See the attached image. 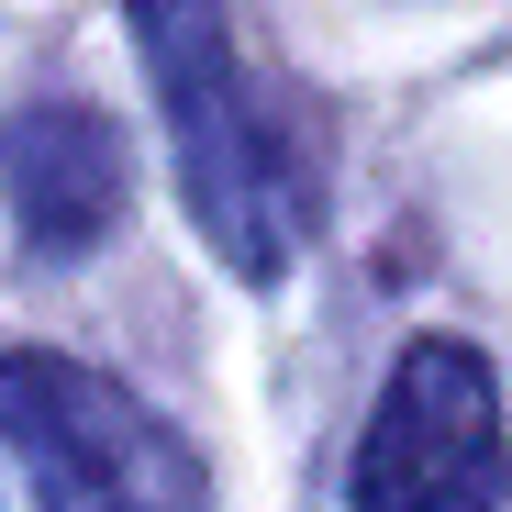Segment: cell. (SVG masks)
Instances as JSON below:
<instances>
[{
    "label": "cell",
    "mask_w": 512,
    "mask_h": 512,
    "mask_svg": "<svg viewBox=\"0 0 512 512\" xmlns=\"http://www.w3.org/2000/svg\"><path fill=\"white\" fill-rule=\"evenodd\" d=\"M123 23H134V56L156 78L167 145H179L190 223L212 234V256L234 279H290V256L312 234V167H301L290 123L245 90L223 0H123Z\"/></svg>",
    "instance_id": "cell-1"
},
{
    "label": "cell",
    "mask_w": 512,
    "mask_h": 512,
    "mask_svg": "<svg viewBox=\"0 0 512 512\" xmlns=\"http://www.w3.org/2000/svg\"><path fill=\"white\" fill-rule=\"evenodd\" d=\"M0 468H23L45 512H212L201 457L123 379L45 346L0 357Z\"/></svg>",
    "instance_id": "cell-2"
},
{
    "label": "cell",
    "mask_w": 512,
    "mask_h": 512,
    "mask_svg": "<svg viewBox=\"0 0 512 512\" xmlns=\"http://www.w3.org/2000/svg\"><path fill=\"white\" fill-rule=\"evenodd\" d=\"M512 490V435L490 357L457 334L401 346L368 435H357V512H501Z\"/></svg>",
    "instance_id": "cell-3"
},
{
    "label": "cell",
    "mask_w": 512,
    "mask_h": 512,
    "mask_svg": "<svg viewBox=\"0 0 512 512\" xmlns=\"http://www.w3.org/2000/svg\"><path fill=\"white\" fill-rule=\"evenodd\" d=\"M0 190H12L23 245L90 256L123 223V201H134V167H123V134L90 101H34V112L0 123Z\"/></svg>",
    "instance_id": "cell-4"
}]
</instances>
